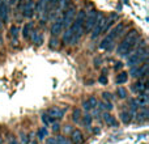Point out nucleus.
<instances>
[{
    "label": "nucleus",
    "instance_id": "obj_29",
    "mask_svg": "<svg viewBox=\"0 0 149 144\" xmlns=\"http://www.w3.org/2000/svg\"><path fill=\"white\" fill-rule=\"evenodd\" d=\"M100 109H102V110H111L113 109V105H111L110 101H107V102H101L100 103Z\"/></svg>",
    "mask_w": 149,
    "mask_h": 144
},
{
    "label": "nucleus",
    "instance_id": "obj_15",
    "mask_svg": "<svg viewBox=\"0 0 149 144\" xmlns=\"http://www.w3.org/2000/svg\"><path fill=\"white\" fill-rule=\"evenodd\" d=\"M10 38H12V45H18V33H20V29L17 25H12L10 26Z\"/></svg>",
    "mask_w": 149,
    "mask_h": 144
},
{
    "label": "nucleus",
    "instance_id": "obj_37",
    "mask_svg": "<svg viewBox=\"0 0 149 144\" xmlns=\"http://www.w3.org/2000/svg\"><path fill=\"white\" fill-rule=\"evenodd\" d=\"M59 129H60V126H59V123H58V122L52 123V130H54V131H59Z\"/></svg>",
    "mask_w": 149,
    "mask_h": 144
},
{
    "label": "nucleus",
    "instance_id": "obj_1",
    "mask_svg": "<svg viewBox=\"0 0 149 144\" xmlns=\"http://www.w3.org/2000/svg\"><path fill=\"white\" fill-rule=\"evenodd\" d=\"M139 38H140L139 31L131 30L123 39H122L120 43L118 45V47H116V52H118L119 55H122V57L127 58L130 55V52L134 50V47L136 46V42L139 41Z\"/></svg>",
    "mask_w": 149,
    "mask_h": 144
},
{
    "label": "nucleus",
    "instance_id": "obj_14",
    "mask_svg": "<svg viewBox=\"0 0 149 144\" xmlns=\"http://www.w3.org/2000/svg\"><path fill=\"white\" fill-rule=\"evenodd\" d=\"M103 121H105V123L107 124V126H110V127H118L119 126V123H118V121L115 119V117H113L111 114H109V113H105V115H103Z\"/></svg>",
    "mask_w": 149,
    "mask_h": 144
},
{
    "label": "nucleus",
    "instance_id": "obj_2",
    "mask_svg": "<svg viewBox=\"0 0 149 144\" xmlns=\"http://www.w3.org/2000/svg\"><path fill=\"white\" fill-rule=\"evenodd\" d=\"M147 58H148L147 43H145V41H143L139 46H135L134 50L130 52V55L127 57V64L130 67L140 64L143 62H147Z\"/></svg>",
    "mask_w": 149,
    "mask_h": 144
},
{
    "label": "nucleus",
    "instance_id": "obj_41",
    "mask_svg": "<svg viewBox=\"0 0 149 144\" xmlns=\"http://www.w3.org/2000/svg\"><path fill=\"white\" fill-rule=\"evenodd\" d=\"M1 28H3V21L0 20V29H1Z\"/></svg>",
    "mask_w": 149,
    "mask_h": 144
},
{
    "label": "nucleus",
    "instance_id": "obj_43",
    "mask_svg": "<svg viewBox=\"0 0 149 144\" xmlns=\"http://www.w3.org/2000/svg\"><path fill=\"white\" fill-rule=\"evenodd\" d=\"M0 43H1V37H0Z\"/></svg>",
    "mask_w": 149,
    "mask_h": 144
},
{
    "label": "nucleus",
    "instance_id": "obj_21",
    "mask_svg": "<svg viewBox=\"0 0 149 144\" xmlns=\"http://www.w3.org/2000/svg\"><path fill=\"white\" fill-rule=\"evenodd\" d=\"M116 84H124V82H127L128 81V73H127V72H120V73L118 75V76H116Z\"/></svg>",
    "mask_w": 149,
    "mask_h": 144
},
{
    "label": "nucleus",
    "instance_id": "obj_34",
    "mask_svg": "<svg viewBox=\"0 0 149 144\" xmlns=\"http://www.w3.org/2000/svg\"><path fill=\"white\" fill-rule=\"evenodd\" d=\"M46 144H58V139L56 138H49L46 140Z\"/></svg>",
    "mask_w": 149,
    "mask_h": 144
},
{
    "label": "nucleus",
    "instance_id": "obj_6",
    "mask_svg": "<svg viewBox=\"0 0 149 144\" xmlns=\"http://www.w3.org/2000/svg\"><path fill=\"white\" fill-rule=\"evenodd\" d=\"M130 75L134 77H139V79H143V77H147L148 75V63L143 62L140 64L132 66L131 71H130Z\"/></svg>",
    "mask_w": 149,
    "mask_h": 144
},
{
    "label": "nucleus",
    "instance_id": "obj_12",
    "mask_svg": "<svg viewBox=\"0 0 149 144\" xmlns=\"http://www.w3.org/2000/svg\"><path fill=\"white\" fill-rule=\"evenodd\" d=\"M97 105H98L97 98L92 96V97H89L86 101H84V102H82V109H84V110H86V111H89V110H93V109H94Z\"/></svg>",
    "mask_w": 149,
    "mask_h": 144
},
{
    "label": "nucleus",
    "instance_id": "obj_13",
    "mask_svg": "<svg viewBox=\"0 0 149 144\" xmlns=\"http://www.w3.org/2000/svg\"><path fill=\"white\" fill-rule=\"evenodd\" d=\"M64 113H65V109H60V108H52V109H50L49 110V115L50 117H52V118H56V119H62L63 118V115H64Z\"/></svg>",
    "mask_w": 149,
    "mask_h": 144
},
{
    "label": "nucleus",
    "instance_id": "obj_32",
    "mask_svg": "<svg viewBox=\"0 0 149 144\" xmlns=\"http://www.w3.org/2000/svg\"><path fill=\"white\" fill-rule=\"evenodd\" d=\"M58 144H71V142L64 136H58Z\"/></svg>",
    "mask_w": 149,
    "mask_h": 144
},
{
    "label": "nucleus",
    "instance_id": "obj_23",
    "mask_svg": "<svg viewBox=\"0 0 149 144\" xmlns=\"http://www.w3.org/2000/svg\"><path fill=\"white\" fill-rule=\"evenodd\" d=\"M92 121H93V118H92V115H90V114H85V115L82 117V124H84V126H86V127H90Z\"/></svg>",
    "mask_w": 149,
    "mask_h": 144
},
{
    "label": "nucleus",
    "instance_id": "obj_9",
    "mask_svg": "<svg viewBox=\"0 0 149 144\" xmlns=\"http://www.w3.org/2000/svg\"><path fill=\"white\" fill-rule=\"evenodd\" d=\"M22 10H24V16L28 18L33 17L34 16V0H24V7H22Z\"/></svg>",
    "mask_w": 149,
    "mask_h": 144
},
{
    "label": "nucleus",
    "instance_id": "obj_26",
    "mask_svg": "<svg viewBox=\"0 0 149 144\" xmlns=\"http://www.w3.org/2000/svg\"><path fill=\"white\" fill-rule=\"evenodd\" d=\"M139 105H137V102H136V100H130V110H131V113L134 114V113H136L137 110H139Z\"/></svg>",
    "mask_w": 149,
    "mask_h": 144
},
{
    "label": "nucleus",
    "instance_id": "obj_35",
    "mask_svg": "<svg viewBox=\"0 0 149 144\" xmlns=\"http://www.w3.org/2000/svg\"><path fill=\"white\" fill-rule=\"evenodd\" d=\"M29 143V138L26 135H22L21 136V144H28Z\"/></svg>",
    "mask_w": 149,
    "mask_h": 144
},
{
    "label": "nucleus",
    "instance_id": "obj_11",
    "mask_svg": "<svg viewBox=\"0 0 149 144\" xmlns=\"http://www.w3.org/2000/svg\"><path fill=\"white\" fill-rule=\"evenodd\" d=\"M148 89V81H141V80H139L137 82H135L134 85H132V90H134L135 93H145Z\"/></svg>",
    "mask_w": 149,
    "mask_h": 144
},
{
    "label": "nucleus",
    "instance_id": "obj_40",
    "mask_svg": "<svg viewBox=\"0 0 149 144\" xmlns=\"http://www.w3.org/2000/svg\"><path fill=\"white\" fill-rule=\"evenodd\" d=\"M10 144H20L17 142V140H12V142H10Z\"/></svg>",
    "mask_w": 149,
    "mask_h": 144
},
{
    "label": "nucleus",
    "instance_id": "obj_20",
    "mask_svg": "<svg viewBox=\"0 0 149 144\" xmlns=\"http://www.w3.org/2000/svg\"><path fill=\"white\" fill-rule=\"evenodd\" d=\"M120 119H122V122H123V123L128 124L130 122L132 121V113H131V111H128V110L122 111V113H120Z\"/></svg>",
    "mask_w": 149,
    "mask_h": 144
},
{
    "label": "nucleus",
    "instance_id": "obj_30",
    "mask_svg": "<svg viewBox=\"0 0 149 144\" xmlns=\"http://www.w3.org/2000/svg\"><path fill=\"white\" fill-rule=\"evenodd\" d=\"M80 118H81V110L80 109H76V110L73 111V117H72V119H73V122H80Z\"/></svg>",
    "mask_w": 149,
    "mask_h": 144
},
{
    "label": "nucleus",
    "instance_id": "obj_25",
    "mask_svg": "<svg viewBox=\"0 0 149 144\" xmlns=\"http://www.w3.org/2000/svg\"><path fill=\"white\" fill-rule=\"evenodd\" d=\"M54 121H55V119L52 118V117H50L49 114H43V115H42V122L45 123V126H49V124H51Z\"/></svg>",
    "mask_w": 149,
    "mask_h": 144
},
{
    "label": "nucleus",
    "instance_id": "obj_3",
    "mask_svg": "<svg viewBox=\"0 0 149 144\" xmlns=\"http://www.w3.org/2000/svg\"><path fill=\"white\" fill-rule=\"evenodd\" d=\"M124 29H126V22H119L118 25H116L114 29H111L110 33L102 39L100 47L101 49H105V50H111V45H113V42L115 41L122 33H123Z\"/></svg>",
    "mask_w": 149,
    "mask_h": 144
},
{
    "label": "nucleus",
    "instance_id": "obj_18",
    "mask_svg": "<svg viewBox=\"0 0 149 144\" xmlns=\"http://www.w3.org/2000/svg\"><path fill=\"white\" fill-rule=\"evenodd\" d=\"M72 142L74 144H81L84 142V136H82L80 130H73L72 131Z\"/></svg>",
    "mask_w": 149,
    "mask_h": 144
},
{
    "label": "nucleus",
    "instance_id": "obj_22",
    "mask_svg": "<svg viewBox=\"0 0 149 144\" xmlns=\"http://www.w3.org/2000/svg\"><path fill=\"white\" fill-rule=\"evenodd\" d=\"M58 3H59V0H49V9H50L49 18L51 17V15L54 13V10L58 9Z\"/></svg>",
    "mask_w": 149,
    "mask_h": 144
},
{
    "label": "nucleus",
    "instance_id": "obj_7",
    "mask_svg": "<svg viewBox=\"0 0 149 144\" xmlns=\"http://www.w3.org/2000/svg\"><path fill=\"white\" fill-rule=\"evenodd\" d=\"M74 15H76V7L74 5H70L68 8H65V12L63 13V28L67 29L72 24Z\"/></svg>",
    "mask_w": 149,
    "mask_h": 144
},
{
    "label": "nucleus",
    "instance_id": "obj_8",
    "mask_svg": "<svg viewBox=\"0 0 149 144\" xmlns=\"http://www.w3.org/2000/svg\"><path fill=\"white\" fill-rule=\"evenodd\" d=\"M63 15H60L59 17L55 20V22L52 24V28H51V36L52 37H58L63 30Z\"/></svg>",
    "mask_w": 149,
    "mask_h": 144
},
{
    "label": "nucleus",
    "instance_id": "obj_19",
    "mask_svg": "<svg viewBox=\"0 0 149 144\" xmlns=\"http://www.w3.org/2000/svg\"><path fill=\"white\" fill-rule=\"evenodd\" d=\"M30 38H31V41L36 45H38V46L43 43V36H42L41 33H38V31H31Z\"/></svg>",
    "mask_w": 149,
    "mask_h": 144
},
{
    "label": "nucleus",
    "instance_id": "obj_28",
    "mask_svg": "<svg viewBox=\"0 0 149 144\" xmlns=\"http://www.w3.org/2000/svg\"><path fill=\"white\" fill-rule=\"evenodd\" d=\"M116 96H118L119 98H126V97H127V89H124V88L119 87L118 89H116Z\"/></svg>",
    "mask_w": 149,
    "mask_h": 144
},
{
    "label": "nucleus",
    "instance_id": "obj_17",
    "mask_svg": "<svg viewBox=\"0 0 149 144\" xmlns=\"http://www.w3.org/2000/svg\"><path fill=\"white\" fill-rule=\"evenodd\" d=\"M31 31H33V22H26L22 28V37L25 39H30Z\"/></svg>",
    "mask_w": 149,
    "mask_h": 144
},
{
    "label": "nucleus",
    "instance_id": "obj_5",
    "mask_svg": "<svg viewBox=\"0 0 149 144\" xmlns=\"http://www.w3.org/2000/svg\"><path fill=\"white\" fill-rule=\"evenodd\" d=\"M106 20H107V18H106V16L103 15L102 12H98L97 20H95L94 26H93V29H92V38L93 39L97 38V37L102 33L103 26H105V24H106Z\"/></svg>",
    "mask_w": 149,
    "mask_h": 144
},
{
    "label": "nucleus",
    "instance_id": "obj_4",
    "mask_svg": "<svg viewBox=\"0 0 149 144\" xmlns=\"http://www.w3.org/2000/svg\"><path fill=\"white\" fill-rule=\"evenodd\" d=\"M97 15H98V10H95V9H90L89 12H86L85 21H84V28H82L84 34L85 33H90V31H92L95 20H97Z\"/></svg>",
    "mask_w": 149,
    "mask_h": 144
},
{
    "label": "nucleus",
    "instance_id": "obj_33",
    "mask_svg": "<svg viewBox=\"0 0 149 144\" xmlns=\"http://www.w3.org/2000/svg\"><path fill=\"white\" fill-rule=\"evenodd\" d=\"M56 46H58V41H56V38L54 39V37H52V38L50 39V47L54 49V47H56Z\"/></svg>",
    "mask_w": 149,
    "mask_h": 144
},
{
    "label": "nucleus",
    "instance_id": "obj_39",
    "mask_svg": "<svg viewBox=\"0 0 149 144\" xmlns=\"http://www.w3.org/2000/svg\"><path fill=\"white\" fill-rule=\"evenodd\" d=\"M7 4L8 5H15L16 4V0H7Z\"/></svg>",
    "mask_w": 149,
    "mask_h": 144
},
{
    "label": "nucleus",
    "instance_id": "obj_42",
    "mask_svg": "<svg viewBox=\"0 0 149 144\" xmlns=\"http://www.w3.org/2000/svg\"><path fill=\"white\" fill-rule=\"evenodd\" d=\"M31 144H37V142H36V140H33V142H31Z\"/></svg>",
    "mask_w": 149,
    "mask_h": 144
},
{
    "label": "nucleus",
    "instance_id": "obj_16",
    "mask_svg": "<svg viewBox=\"0 0 149 144\" xmlns=\"http://www.w3.org/2000/svg\"><path fill=\"white\" fill-rule=\"evenodd\" d=\"M136 102H137V105H139L140 109L145 108V106L148 105V102H149V98H148L147 92H145V93H139V97L136 98Z\"/></svg>",
    "mask_w": 149,
    "mask_h": 144
},
{
    "label": "nucleus",
    "instance_id": "obj_27",
    "mask_svg": "<svg viewBox=\"0 0 149 144\" xmlns=\"http://www.w3.org/2000/svg\"><path fill=\"white\" fill-rule=\"evenodd\" d=\"M70 4V0H59L58 3V10H64Z\"/></svg>",
    "mask_w": 149,
    "mask_h": 144
},
{
    "label": "nucleus",
    "instance_id": "obj_36",
    "mask_svg": "<svg viewBox=\"0 0 149 144\" xmlns=\"http://www.w3.org/2000/svg\"><path fill=\"white\" fill-rule=\"evenodd\" d=\"M102 96H103V98H105V100H107V101H111V100H113V96H111L110 93H106V92H105Z\"/></svg>",
    "mask_w": 149,
    "mask_h": 144
},
{
    "label": "nucleus",
    "instance_id": "obj_24",
    "mask_svg": "<svg viewBox=\"0 0 149 144\" xmlns=\"http://www.w3.org/2000/svg\"><path fill=\"white\" fill-rule=\"evenodd\" d=\"M47 135H49V131H47L46 127H41V129L38 130V139L39 140H43Z\"/></svg>",
    "mask_w": 149,
    "mask_h": 144
},
{
    "label": "nucleus",
    "instance_id": "obj_10",
    "mask_svg": "<svg viewBox=\"0 0 149 144\" xmlns=\"http://www.w3.org/2000/svg\"><path fill=\"white\" fill-rule=\"evenodd\" d=\"M9 18V5L7 4V0H0V20L3 22H7Z\"/></svg>",
    "mask_w": 149,
    "mask_h": 144
},
{
    "label": "nucleus",
    "instance_id": "obj_38",
    "mask_svg": "<svg viewBox=\"0 0 149 144\" xmlns=\"http://www.w3.org/2000/svg\"><path fill=\"white\" fill-rule=\"evenodd\" d=\"M122 67H123V64H122L120 62H119V63H116V64H115V70H116V71H118V70H120Z\"/></svg>",
    "mask_w": 149,
    "mask_h": 144
},
{
    "label": "nucleus",
    "instance_id": "obj_31",
    "mask_svg": "<svg viewBox=\"0 0 149 144\" xmlns=\"http://www.w3.org/2000/svg\"><path fill=\"white\" fill-rule=\"evenodd\" d=\"M98 81L101 82L102 85H107V82H109V79H107V76H106L105 73L103 75H101L100 77H98Z\"/></svg>",
    "mask_w": 149,
    "mask_h": 144
}]
</instances>
